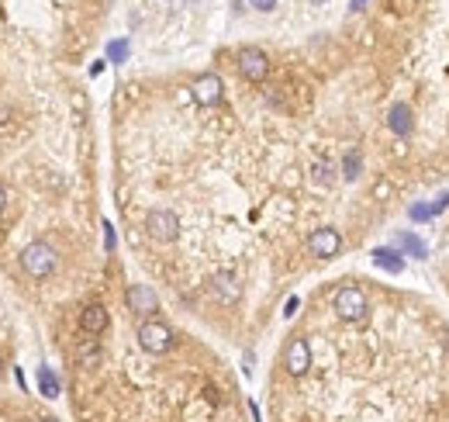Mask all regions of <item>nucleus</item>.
<instances>
[{
	"label": "nucleus",
	"mask_w": 449,
	"mask_h": 422,
	"mask_svg": "<svg viewBox=\"0 0 449 422\" xmlns=\"http://www.w3.org/2000/svg\"><path fill=\"white\" fill-rule=\"evenodd\" d=\"M3 205H7V191H3V184H0V211H3Z\"/></svg>",
	"instance_id": "obj_25"
},
{
	"label": "nucleus",
	"mask_w": 449,
	"mask_h": 422,
	"mask_svg": "<svg viewBox=\"0 0 449 422\" xmlns=\"http://www.w3.org/2000/svg\"><path fill=\"white\" fill-rule=\"evenodd\" d=\"M211 291L218 295V302L232 305V302L239 298V277H235V274H228V270H221V274H214V277H211Z\"/></svg>",
	"instance_id": "obj_11"
},
{
	"label": "nucleus",
	"mask_w": 449,
	"mask_h": 422,
	"mask_svg": "<svg viewBox=\"0 0 449 422\" xmlns=\"http://www.w3.org/2000/svg\"><path fill=\"white\" fill-rule=\"evenodd\" d=\"M104 246L114 249V228H111V221H104Z\"/></svg>",
	"instance_id": "obj_21"
},
{
	"label": "nucleus",
	"mask_w": 449,
	"mask_h": 422,
	"mask_svg": "<svg viewBox=\"0 0 449 422\" xmlns=\"http://www.w3.org/2000/svg\"><path fill=\"white\" fill-rule=\"evenodd\" d=\"M21 267H24L28 277L45 281V277L59 267V253H56L49 242H28V246L21 249Z\"/></svg>",
	"instance_id": "obj_1"
},
{
	"label": "nucleus",
	"mask_w": 449,
	"mask_h": 422,
	"mask_svg": "<svg viewBox=\"0 0 449 422\" xmlns=\"http://www.w3.org/2000/svg\"><path fill=\"white\" fill-rule=\"evenodd\" d=\"M359 166H363V156H359V149H353V153L342 159V177H346V180H356Z\"/></svg>",
	"instance_id": "obj_17"
},
{
	"label": "nucleus",
	"mask_w": 449,
	"mask_h": 422,
	"mask_svg": "<svg viewBox=\"0 0 449 422\" xmlns=\"http://www.w3.org/2000/svg\"><path fill=\"white\" fill-rule=\"evenodd\" d=\"M125 302H128V312H135V315H152L159 308V298H156V291L149 284H132Z\"/></svg>",
	"instance_id": "obj_9"
},
{
	"label": "nucleus",
	"mask_w": 449,
	"mask_h": 422,
	"mask_svg": "<svg viewBox=\"0 0 449 422\" xmlns=\"http://www.w3.org/2000/svg\"><path fill=\"white\" fill-rule=\"evenodd\" d=\"M145 228H149V235L156 239V242H173L180 235V218L173 211L166 208H156L145 214Z\"/></svg>",
	"instance_id": "obj_5"
},
{
	"label": "nucleus",
	"mask_w": 449,
	"mask_h": 422,
	"mask_svg": "<svg viewBox=\"0 0 449 422\" xmlns=\"http://www.w3.org/2000/svg\"><path fill=\"white\" fill-rule=\"evenodd\" d=\"M283 367H287L290 377H304V374H308V367H311V346H308V339L294 336V339L287 343V350H283Z\"/></svg>",
	"instance_id": "obj_6"
},
{
	"label": "nucleus",
	"mask_w": 449,
	"mask_h": 422,
	"mask_svg": "<svg viewBox=\"0 0 449 422\" xmlns=\"http://www.w3.org/2000/svg\"><path fill=\"white\" fill-rule=\"evenodd\" d=\"M194 101L197 104H204V107H211V104H218L221 101V94H225V87H221V77L218 73H200L197 80H194Z\"/></svg>",
	"instance_id": "obj_8"
},
{
	"label": "nucleus",
	"mask_w": 449,
	"mask_h": 422,
	"mask_svg": "<svg viewBox=\"0 0 449 422\" xmlns=\"http://www.w3.org/2000/svg\"><path fill=\"white\" fill-rule=\"evenodd\" d=\"M73 357H77V364H80V367H93V364L100 360V343H97V336L80 339V343H77V350H73Z\"/></svg>",
	"instance_id": "obj_14"
},
{
	"label": "nucleus",
	"mask_w": 449,
	"mask_h": 422,
	"mask_svg": "<svg viewBox=\"0 0 449 422\" xmlns=\"http://www.w3.org/2000/svg\"><path fill=\"white\" fill-rule=\"evenodd\" d=\"M297 305H301V298H297V295H294V298H287V305H283V315L290 318L294 312H297Z\"/></svg>",
	"instance_id": "obj_22"
},
{
	"label": "nucleus",
	"mask_w": 449,
	"mask_h": 422,
	"mask_svg": "<svg viewBox=\"0 0 449 422\" xmlns=\"http://www.w3.org/2000/svg\"><path fill=\"white\" fill-rule=\"evenodd\" d=\"M397 246H401L408 256H415V260H425V256H429V246H425L415 232H401V235H397Z\"/></svg>",
	"instance_id": "obj_15"
},
{
	"label": "nucleus",
	"mask_w": 449,
	"mask_h": 422,
	"mask_svg": "<svg viewBox=\"0 0 449 422\" xmlns=\"http://www.w3.org/2000/svg\"><path fill=\"white\" fill-rule=\"evenodd\" d=\"M332 305H336V312H339L342 322H366V315H370V302H366V295L359 291L356 284H342L336 291Z\"/></svg>",
	"instance_id": "obj_3"
},
{
	"label": "nucleus",
	"mask_w": 449,
	"mask_h": 422,
	"mask_svg": "<svg viewBox=\"0 0 449 422\" xmlns=\"http://www.w3.org/2000/svg\"><path fill=\"white\" fill-rule=\"evenodd\" d=\"M315 180L318 184H329L332 180V166L329 163H315Z\"/></svg>",
	"instance_id": "obj_20"
},
{
	"label": "nucleus",
	"mask_w": 449,
	"mask_h": 422,
	"mask_svg": "<svg viewBox=\"0 0 449 422\" xmlns=\"http://www.w3.org/2000/svg\"><path fill=\"white\" fill-rule=\"evenodd\" d=\"M235 63H239V73L249 80V84H263L269 73V59L263 49H256V45H242L239 52H235Z\"/></svg>",
	"instance_id": "obj_4"
},
{
	"label": "nucleus",
	"mask_w": 449,
	"mask_h": 422,
	"mask_svg": "<svg viewBox=\"0 0 449 422\" xmlns=\"http://www.w3.org/2000/svg\"><path fill=\"white\" fill-rule=\"evenodd\" d=\"M387 128L394 132V135H411V128H415V118H411V107L408 104H394L391 107V114H387Z\"/></svg>",
	"instance_id": "obj_12"
},
{
	"label": "nucleus",
	"mask_w": 449,
	"mask_h": 422,
	"mask_svg": "<svg viewBox=\"0 0 449 422\" xmlns=\"http://www.w3.org/2000/svg\"><path fill=\"white\" fill-rule=\"evenodd\" d=\"M373 267H380L387 274H401L404 270V256L397 249H391V246H380V249H373Z\"/></svg>",
	"instance_id": "obj_13"
},
{
	"label": "nucleus",
	"mask_w": 449,
	"mask_h": 422,
	"mask_svg": "<svg viewBox=\"0 0 449 422\" xmlns=\"http://www.w3.org/2000/svg\"><path fill=\"white\" fill-rule=\"evenodd\" d=\"M249 3H253L256 10H273V7H276V0H249Z\"/></svg>",
	"instance_id": "obj_23"
},
{
	"label": "nucleus",
	"mask_w": 449,
	"mask_h": 422,
	"mask_svg": "<svg viewBox=\"0 0 449 422\" xmlns=\"http://www.w3.org/2000/svg\"><path fill=\"white\" fill-rule=\"evenodd\" d=\"M449 208V194H439V201H436V205H432V211H436V214H439V211H446Z\"/></svg>",
	"instance_id": "obj_24"
},
{
	"label": "nucleus",
	"mask_w": 449,
	"mask_h": 422,
	"mask_svg": "<svg viewBox=\"0 0 449 422\" xmlns=\"http://www.w3.org/2000/svg\"><path fill=\"white\" fill-rule=\"evenodd\" d=\"M366 7V0H353V10H363Z\"/></svg>",
	"instance_id": "obj_26"
},
{
	"label": "nucleus",
	"mask_w": 449,
	"mask_h": 422,
	"mask_svg": "<svg viewBox=\"0 0 449 422\" xmlns=\"http://www.w3.org/2000/svg\"><path fill=\"white\" fill-rule=\"evenodd\" d=\"M308 249H311V256H318V260H332V256H339V249H342V235L336 232V228H315L311 235H308Z\"/></svg>",
	"instance_id": "obj_7"
},
{
	"label": "nucleus",
	"mask_w": 449,
	"mask_h": 422,
	"mask_svg": "<svg viewBox=\"0 0 449 422\" xmlns=\"http://www.w3.org/2000/svg\"><path fill=\"white\" fill-rule=\"evenodd\" d=\"M38 422H59V419H52V416H45V419H38Z\"/></svg>",
	"instance_id": "obj_27"
},
{
	"label": "nucleus",
	"mask_w": 449,
	"mask_h": 422,
	"mask_svg": "<svg viewBox=\"0 0 449 422\" xmlns=\"http://www.w3.org/2000/svg\"><path fill=\"white\" fill-rule=\"evenodd\" d=\"M318 3H322V0H318Z\"/></svg>",
	"instance_id": "obj_29"
},
{
	"label": "nucleus",
	"mask_w": 449,
	"mask_h": 422,
	"mask_svg": "<svg viewBox=\"0 0 449 422\" xmlns=\"http://www.w3.org/2000/svg\"><path fill=\"white\" fill-rule=\"evenodd\" d=\"M411 218L415 221H429V218H436V211L429 208V205H411Z\"/></svg>",
	"instance_id": "obj_19"
},
{
	"label": "nucleus",
	"mask_w": 449,
	"mask_h": 422,
	"mask_svg": "<svg viewBox=\"0 0 449 422\" xmlns=\"http://www.w3.org/2000/svg\"><path fill=\"white\" fill-rule=\"evenodd\" d=\"M38 391L42 398H59V377L52 367H38Z\"/></svg>",
	"instance_id": "obj_16"
},
{
	"label": "nucleus",
	"mask_w": 449,
	"mask_h": 422,
	"mask_svg": "<svg viewBox=\"0 0 449 422\" xmlns=\"http://www.w3.org/2000/svg\"><path fill=\"white\" fill-rule=\"evenodd\" d=\"M0 377H3V364H0Z\"/></svg>",
	"instance_id": "obj_28"
},
{
	"label": "nucleus",
	"mask_w": 449,
	"mask_h": 422,
	"mask_svg": "<svg viewBox=\"0 0 449 422\" xmlns=\"http://www.w3.org/2000/svg\"><path fill=\"white\" fill-rule=\"evenodd\" d=\"M107 59H111V63H125V59H128V42H125V38H114V42L107 45Z\"/></svg>",
	"instance_id": "obj_18"
},
{
	"label": "nucleus",
	"mask_w": 449,
	"mask_h": 422,
	"mask_svg": "<svg viewBox=\"0 0 449 422\" xmlns=\"http://www.w3.org/2000/svg\"><path fill=\"white\" fill-rule=\"evenodd\" d=\"M139 346L145 353H152V357H163V353L173 350V329L166 322H159V318H145L139 325Z\"/></svg>",
	"instance_id": "obj_2"
},
{
	"label": "nucleus",
	"mask_w": 449,
	"mask_h": 422,
	"mask_svg": "<svg viewBox=\"0 0 449 422\" xmlns=\"http://www.w3.org/2000/svg\"><path fill=\"white\" fill-rule=\"evenodd\" d=\"M107 322H111V318H107V308H104V305H97V302L87 305V308L80 312V329H84L87 336H100V332L107 329Z\"/></svg>",
	"instance_id": "obj_10"
}]
</instances>
